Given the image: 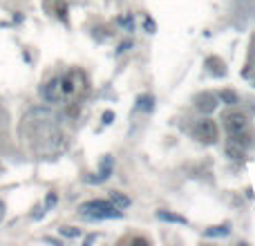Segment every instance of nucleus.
<instances>
[{"instance_id": "nucleus-6", "label": "nucleus", "mask_w": 255, "mask_h": 246, "mask_svg": "<svg viewBox=\"0 0 255 246\" xmlns=\"http://www.w3.org/2000/svg\"><path fill=\"white\" fill-rule=\"evenodd\" d=\"M224 150H226V157L233 159V161H242V159H244V155H246L244 148L239 146V143H235L233 139H229V141H226Z\"/></svg>"}, {"instance_id": "nucleus-19", "label": "nucleus", "mask_w": 255, "mask_h": 246, "mask_svg": "<svg viewBox=\"0 0 255 246\" xmlns=\"http://www.w3.org/2000/svg\"><path fill=\"white\" fill-rule=\"evenodd\" d=\"M130 45H132V43H130V41H128V43H121V47H119V54H121V52H126V49L130 47Z\"/></svg>"}, {"instance_id": "nucleus-7", "label": "nucleus", "mask_w": 255, "mask_h": 246, "mask_svg": "<svg viewBox=\"0 0 255 246\" xmlns=\"http://www.w3.org/2000/svg\"><path fill=\"white\" fill-rule=\"evenodd\" d=\"M204 65L211 69L212 76H224V74H226V65H224V61H219L217 56H208Z\"/></svg>"}, {"instance_id": "nucleus-12", "label": "nucleus", "mask_w": 255, "mask_h": 246, "mask_svg": "<svg viewBox=\"0 0 255 246\" xmlns=\"http://www.w3.org/2000/svg\"><path fill=\"white\" fill-rule=\"evenodd\" d=\"M231 233V224H222V226H212V228L204 230L206 237H226Z\"/></svg>"}, {"instance_id": "nucleus-3", "label": "nucleus", "mask_w": 255, "mask_h": 246, "mask_svg": "<svg viewBox=\"0 0 255 246\" xmlns=\"http://www.w3.org/2000/svg\"><path fill=\"white\" fill-rule=\"evenodd\" d=\"M42 99L47 101V103H52V105L67 101V96H65L63 76H54V79H49L47 83H45V88H42Z\"/></svg>"}, {"instance_id": "nucleus-2", "label": "nucleus", "mask_w": 255, "mask_h": 246, "mask_svg": "<svg viewBox=\"0 0 255 246\" xmlns=\"http://www.w3.org/2000/svg\"><path fill=\"white\" fill-rule=\"evenodd\" d=\"M192 134H195V139L199 143H204V146H212V143H217V139H219V128L212 119L204 116V119H199L195 123Z\"/></svg>"}, {"instance_id": "nucleus-17", "label": "nucleus", "mask_w": 255, "mask_h": 246, "mask_svg": "<svg viewBox=\"0 0 255 246\" xmlns=\"http://www.w3.org/2000/svg\"><path fill=\"white\" fill-rule=\"evenodd\" d=\"M112 119H114V112H103V123H112Z\"/></svg>"}, {"instance_id": "nucleus-5", "label": "nucleus", "mask_w": 255, "mask_h": 246, "mask_svg": "<svg viewBox=\"0 0 255 246\" xmlns=\"http://www.w3.org/2000/svg\"><path fill=\"white\" fill-rule=\"evenodd\" d=\"M217 96L211 94V92H204V94H197L195 96V108L199 112H204V114H211L215 108H217Z\"/></svg>"}, {"instance_id": "nucleus-11", "label": "nucleus", "mask_w": 255, "mask_h": 246, "mask_svg": "<svg viewBox=\"0 0 255 246\" xmlns=\"http://www.w3.org/2000/svg\"><path fill=\"white\" fill-rule=\"evenodd\" d=\"M217 99L222 101L224 105H237L239 103V96H237L235 89H222V92L217 94Z\"/></svg>"}, {"instance_id": "nucleus-16", "label": "nucleus", "mask_w": 255, "mask_h": 246, "mask_svg": "<svg viewBox=\"0 0 255 246\" xmlns=\"http://www.w3.org/2000/svg\"><path fill=\"white\" fill-rule=\"evenodd\" d=\"M144 29H146L148 34H154V32H157V22H154L150 16H146V18H144Z\"/></svg>"}, {"instance_id": "nucleus-10", "label": "nucleus", "mask_w": 255, "mask_h": 246, "mask_svg": "<svg viewBox=\"0 0 255 246\" xmlns=\"http://www.w3.org/2000/svg\"><path fill=\"white\" fill-rule=\"evenodd\" d=\"M110 201H112L114 206H117V208H121V210L128 208V206L132 204V199L128 197V195L119 193V190H112V193H110Z\"/></svg>"}, {"instance_id": "nucleus-9", "label": "nucleus", "mask_w": 255, "mask_h": 246, "mask_svg": "<svg viewBox=\"0 0 255 246\" xmlns=\"http://www.w3.org/2000/svg\"><path fill=\"white\" fill-rule=\"evenodd\" d=\"M157 217L161 222H170V224H188L186 217H181L177 213H170V210H157Z\"/></svg>"}, {"instance_id": "nucleus-8", "label": "nucleus", "mask_w": 255, "mask_h": 246, "mask_svg": "<svg viewBox=\"0 0 255 246\" xmlns=\"http://www.w3.org/2000/svg\"><path fill=\"white\" fill-rule=\"evenodd\" d=\"M112 166H114V163H112V157H106L101 161V170H99V175H96V177H90V181H106L107 177H110L112 175Z\"/></svg>"}, {"instance_id": "nucleus-4", "label": "nucleus", "mask_w": 255, "mask_h": 246, "mask_svg": "<svg viewBox=\"0 0 255 246\" xmlns=\"http://www.w3.org/2000/svg\"><path fill=\"white\" fill-rule=\"evenodd\" d=\"M224 128H226L229 134L249 130V116L244 112H229V114H224Z\"/></svg>"}, {"instance_id": "nucleus-13", "label": "nucleus", "mask_w": 255, "mask_h": 246, "mask_svg": "<svg viewBox=\"0 0 255 246\" xmlns=\"http://www.w3.org/2000/svg\"><path fill=\"white\" fill-rule=\"evenodd\" d=\"M117 25L123 27L126 32H134V18H132V14H123V16H119L117 18Z\"/></svg>"}, {"instance_id": "nucleus-14", "label": "nucleus", "mask_w": 255, "mask_h": 246, "mask_svg": "<svg viewBox=\"0 0 255 246\" xmlns=\"http://www.w3.org/2000/svg\"><path fill=\"white\" fill-rule=\"evenodd\" d=\"M152 103H154V99H152L150 94L139 96V99H137V110H146V112H150V110H152Z\"/></svg>"}, {"instance_id": "nucleus-18", "label": "nucleus", "mask_w": 255, "mask_h": 246, "mask_svg": "<svg viewBox=\"0 0 255 246\" xmlns=\"http://www.w3.org/2000/svg\"><path fill=\"white\" fill-rule=\"evenodd\" d=\"M54 204H56V195L49 193V195H47V199H45V206H54Z\"/></svg>"}, {"instance_id": "nucleus-15", "label": "nucleus", "mask_w": 255, "mask_h": 246, "mask_svg": "<svg viewBox=\"0 0 255 246\" xmlns=\"http://www.w3.org/2000/svg\"><path fill=\"white\" fill-rule=\"evenodd\" d=\"M61 235H65V237H79L81 230L74 228V226H65V228H61Z\"/></svg>"}, {"instance_id": "nucleus-20", "label": "nucleus", "mask_w": 255, "mask_h": 246, "mask_svg": "<svg viewBox=\"0 0 255 246\" xmlns=\"http://www.w3.org/2000/svg\"><path fill=\"white\" fill-rule=\"evenodd\" d=\"M2 210H5V206H2V204H0V217H2Z\"/></svg>"}, {"instance_id": "nucleus-1", "label": "nucleus", "mask_w": 255, "mask_h": 246, "mask_svg": "<svg viewBox=\"0 0 255 246\" xmlns=\"http://www.w3.org/2000/svg\"><path fill=\"white\" fill-rule=\"evenodd\" d=\"M79 215L85 220H114V217H121L123 213L110 199H90L79 206Z\"/></svg>"}, {"instance_id": "nucleus-21", "label": "nucleus", "mask_w": 255, "mask_h": 246, "mask_svg": "<svg viewBox=\"0 0 255 246\" xmlns=\"http://www.w3.org/2000/svg\"><path fill=\"white\" fill-rule=\"evenodd\" d=\"M253 67H255V56H253Z\"/></svg>"}]
</instances>
